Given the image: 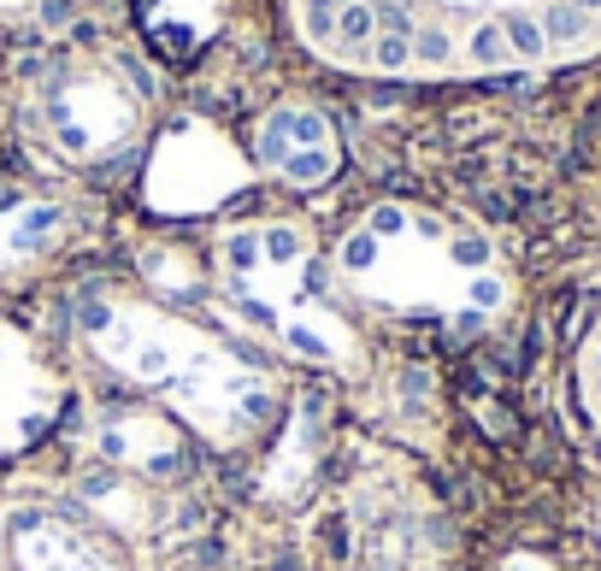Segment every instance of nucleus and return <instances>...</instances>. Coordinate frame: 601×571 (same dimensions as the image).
I'll list each match as a JSON object with an SVG mask.
<instances>
[{
  "label": "nucleus",
  "instance_id": "obj_14",
  "mask_svg": "<svg viewBox=\"0 0 601 571\" xmlns=\"http://www.w3.org/2000/svg\"><path fill=\"white\" fill-rule=\"evenodd\" d=\"M578 407L590 419L595 442H601V319L590 324V336L578 342Z\"/></svg>",
  "mask_w": 601,
  "mask_h": 571
},
{
  "label": "nucleus",
  "instance_id": "obj_9",
  "mask_svg": "<svg viewBox=\"0 0 601 571\" xmlns=\"http://www.w3.org/2000/svg\"><path fill=\"white\" fill-rule=\"evenodd\" d=\"M83 236V201L60 183L0 177V295L47 277Z\"/></svg>",
  "mask_w": 601,
  "mask_h": 571
},
{
  "label": "nucleus",
  "instance_id": "obj_13",
  "mask_svg": "<svg viewBox=\"0 0 601 571\" xmlns=\"http://www.w3.org/2000/svg\"><path fill=\"white\" fill-rule=\"evenodd\" d=\"M72 0H0V42H42Z\"/></svg>",
  "mask_w": 601,
  "mask_h": 571
},
{
  "label": "nucleus",
  "instance_id": "obj_15",
  "mask_svg": "<svg viewBox=\"0 0 601 571\" xmlns=\"http://www.w3.org/2000/svg\"><path fill=\"white\" fill-rule=\"evenodd\" d=\"M148 571H248L236 553H218V548H178L165 560H153Z\"/></svg>",
  "mask_w": 601,
  "mask_h": 571
},
{
  "label": "nucleus",
  "instance_id": "obj_3",
  "mask_svg": "<svg viewBox=\"0 0 601 571\" xmlns=\"http://www.w3.org/2000/svg\"><path fill=\"white\" fill-rule=\"evenodd\" d=\"M331 277L359 319L442 336H484L519 301V277L495 236L425 201L359 206L331 248Z\"/></svg>",
  "mask_w": 601,
  "mask_h": 571
},
{
  "label": "nucleus",
  "instance_id": "obj_8",
  "mask_svg": "<svg viewBox=\"0 0 601 571\" xmlns=\"http://www.w3.org/2000/svg\"><path fill=\"white\" fill-rule=\"evenodd\" d=\"M348 553L359 571H431L442 560V518L437 500L401 472H366L342 495Z\"/></svg>",
  "mask_w": 601,
  "mask_h": 571
},
{
  "label": "nucleus",
  "instance_id": "obj_4",
  "mask_svg": "<svg viewBox=\"0 0 601 571\" xmlns=\"http://www.w3.org/2000/svg\"><path fill=\"white\" fill-rule=\"evenodd\" d=\"M207 277L236 336L278 366L289 359V366L359 384L377 359L359 331V313L342 301L331 277V254L301 218L218 224L207 248Z\"/></svg>",
  "mask_w": 601,
  "mask_h": 571
},
{
  "label": "nucleus",
  "instance_id": "obj_11",
  "mask_svg": "<svg viewBox=\"0 0 601 571\" xmlns=\"http://www.w3.org/2000/svg\"><path fill=\"white\" fill-rule=\"evenodd\" d=\"M72 407L60 359L42 348L24 324L0 319V454H24Z\"/></svg>",
  "mask_w": 601,
  "mask_h": 571
},
{
  "label": "nucleus",
  "instance_id": "obj_2",
  "mask_svg": "<svg viewBox=\"0 0 601 571\" xmlns=\"http://www.w3.org/2000/svg\"><path fill=\"white\" fill-rule=\"evenodd\" d=\"M313 60L384 83L525 77L601 60V0H283Z\"/></svg>",
  "mask_w": 601,
  "mask_h": 571
},
{
  "label": "nucleus",
  "instance_id": "obj_12",
  "mask_svg": "<svg viewBox=\"0 0 601 571\" xmlns=\"http://www.w3.org/2000/svg\"><path fill=\"white\" fill-rule=\"evenodd\" d=\"M359 384L372 389V424H384L389 437H401V442H437V419H442V407H437V389H431V377H425V366H414V359H372L366 377Z\"/></svg>",
  "mask_w": 601,
  "mask_h": 571
},
{
  "label": "nucleus",
  "instance_id": "obj_5",
  "mask_svg": "<svg viewBox=\"0 0 601 571\" xmlns=\"http://www.w3.org/2000/svg\"><path fill=\"white\" fill-rule=\"evenodd\" d=\"M160 95L118 47L42 42L12 72V125L65 177H107L148 148Z\"/></svg>",
  "mask_w": 601,
  "mask_h": 571
},
{
  "label": "nucleus",
  "instance_id": "obj_6",
  "mask_svg": "<svg viewBox=\"0 0 601 571\" xmlns=\"http://www.w3.org/2000/svg\"><path fill=\"white\" fill-rule=\"evenodd\" d=\"M0 571H142L136 548L65 495L0 500Z\"/></svg>",
  "mask_w": 601,
  "mask_h": 571
},
{
  "label": "nucleus",
  "instance_id": "obj_1",
  "mask_svg": "<svg viewBox=\"0 0 601 571\" xmlns=\"http://www.w3.org/2000/svg\"><path fill=\"white\" fill-rule=\"evenodd\" d=\"M60 336L107 389L171 412L213 454L266 448L296 401L278 359L125 277H77L60 301Z\"/></svg>",
  "mask_w": 601,
  "mask_h": 571
},
{
  "label": "nucleus",
  "instance_id": "obj_7",
  "mask_svg": "<svg viewBox=\"0 0 601 571\" xmlns=\"http://www.w3.org/2000/svg\"><path fill=\"white\" fill-rule=\"evenodd\" d=\"M77 448L83 465H100L112 477L148 483V489H171V483L189 477V460H195V437L171 419V412L136 401V395H89L77 412Z\"/></svg>",
  "mask_w": 601,
  "mask_h": 571
},
{
  "label": "nucleus",
  "instance_id": "obj_10",
  "mask_svg": "<svg viewBox=\"0 0 601 571\" xmlns=\"http://www.w3.org/2000/svg\"><path fill=\"white\" fill-rule=\"evenodd\" d=\"M254 171L278 188H324L342 171V130L336 118L307 95H283L254 118L248 130Z\"/></svg>",
  "mask_w": 601,
  "mask_h": 571
}]
</instances>
